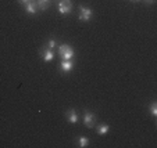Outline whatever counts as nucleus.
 <instances>
[{"label":"nucleus","instance_id":"f257e3e1","mask_svg":"<svg viewBox=\"0 0 157 148\" xmlns=\"http://www.w3.org/2000/svg\"><path fill=\"white\" fill-rule=\"evenodd\" d=\"M59 56L63 60H71L74 57V50L68 45H60L59 46Z\"/></svg>","mask_w":157,"mask_h":148},{"label":"nucleus","instance_id":"f03ea898","mask_svg":"<svg viewBox=\"0 0 157 148\" xmlns=\"http://www.w3.org/2000/svg\"><path fill=\"white\" fill-rule=\"evenodd\" d=\"M72 11V2L71 0H60L59 2V13L61 15L70 14Z\"/></svg>","mask_w":157,"mask_h":148},{"label":"nucleus","instance_id":"7ed1b4c3","mask_svg":"<svg viewBox=\"0 0 157 148\" xmlns=\"http://www.w3.org/2000/svg\"><path fill=\"white\" fill-rule=\"evenodd\" d=\"M96 123V115L93 112H90V111H85L83 112V125H85L88 129L93 128Z\"/></svg>","mask_w":157,"mask_h":148},{"label":"nucleus","instance_id":"20e7f679","mask_svg":"<svg viewBox=\"0 0 157 148\" xmlns=\"http://www.w3.org/2000/svg\"><path fill=\"white\" fill-rule=\"evenodd\" d=\"M93 17V11L90 9L85 6H79V15H78V20L79 21H89Z\"/></svg>","mask_w":157,"mask_h":148},{"label":"nucleus","instance_id":"39448f33","mask_svg":"<svg viewBox=\"0 0 157 148\" xmlns=\"http://www.w3.org/2000/svg\"><path fill=\"white\" fill-rule=\"evenodd\" d=\"M40 57H42V60H43L44 62L53 61V58H54V50H52V49H49V47H46V46H44V47L40 50Z\"/></svg>","mask_w":157,"mask_h":148},{"label":"nucleus","instance_id":"423d86ee","mask_svg":"<svg viewBox=\"0 0 157 148\" xmlns=\"http://www.w3.org/2000/svg\"><path fill=\"white\" fill-rule=\"evenodd\" d=\"M72 68H74V64L71 60H63V62L60 64V71L64 74H68L70 71H72Z\"/></svg>","mask_w":157,"mask_h":148},{"label":"nucleus","instance_id":"0eeeda50","mask_svg":"<svg viewBox=\"0 0 157 148\" xmlns=\"http://www.w3.org/2000/svg\"><path fill=\"white\" fill-rule=\"evenodd\" d=\"M65 118H67V121L70 122V123H77L78 122V114L75 110H68L67 112H65Z\"/></svg>","mask_w":157,"mask_h":148},{"label":"nucleus","instance_id":"6e6552de","mask_svg":"<svg viewBox=\"0 0 157 148\" xmlns=\"http://www.w3.org/2000/svg\"><path fill=\"white\" fill-rule=\"evenodd\" d=\"M50 3H52V0H35V4L38 7V10H42V11L48 10L50 7Z\"/></svg>","mask_w":157,"mask_h":148},{"label":"nucleus","instance_id":"1a4fd4ad","mask_svg":"<svg viewBox=\"0 0 157 148\" xmlns=\"http://www.w3.org/2000/svg\"><path fill=\"white\" fill-rule=\"evenodd\" d=\"M25 11H27L28 14H36V13H38V7H36V4H35V0L28 4H25Z\"/></svg>","mask_w":157,"mask_h":148},{"label":"nucleus","instance_id":"9d476101","mask_svg":"<svg viewBox=\"0 0 157 148\" xmlns=\"http://www.w3.org/2000/svg\"><path fill=\"white\" fill-rule=\"evenodd\" d=\"M110 130V126L109 125H100L98 128V134H100V136H104V134H107Z\"/></svg>","mask_w":157,"mask_h":148},{"label":"nucleus","instance_id":"9b49d317","mask_svg":"<svg viewBox=\"0 0 157 148\" xmlns=\"http://www.w3.org/2000/svg\"><path fill=\"white\" fill-rule=\"evenodd\" d=\"M89 139L88 137H79L78 139V145H79L81 148H83V147H88V144H89Z\"/></svg>","mask_w":157,"mask_h":148},{"label":"nucleus","instance_id":"f8f14e48","mask_svg":"<svg viewBox=\"0 0 157 148\" xmlns=\"http://www.w3.org/2000/svg\"><path fill=\"white\" fill-rule=\"evenodd\" d=\"M150 114H151V116H154V118L157 116V104L156 103H151V105H150Z\"/></svg>","mask_w":157,"mask_h":148},{"label":"nucleus","instance_id":"ddd939ff","mask_svg":"<svg viewBox=\"0 0 157 148\" xmlns=\"http://www.w3.org/2000/svg\"><path fill=\"white\" fill-rule=\"evenodd\" d=\"M56 46H57L56 40H54V39H50V40L48 42V46H46V47H49V49H52V50H54V49H56Z\"/></svg>","mask_w":157,"mask_h":148},{"label":"nucleus","instance_id":"4468645a","mask_svg":"<svg viewBox=\"0 0 157 148\" xmlns=\"http://www.w3.org/2000/svg\"><path fill=\"white\" fill-rule=\"evenodd\" d=\"M31 2H33V0H20V3H21V4H22V6H25V4L31 3Z\"/></svg>","mask_w":157,"mask_h":148},{"label":"nucleus","instance_id":"2eb2a0df","mask_svg":"<svg viewBox=\"0 0 157 148\" xmlns=\"http://www.w3.org/2000/svg\"><path fill=\"white\" fill-rule=\"evenodd\" d=\"M145 3H146V4H153L154 0H145Z\"/></svg>","mask_w":157,"mask_h":148},{"label":"nucleus","instance_id":"dca6fc26","mask_svg":"<svg viewBox=\"0 0 157 148\" xmlns=\"http://www.w3.org/2000/svg\"><path fill=\"white\" fill-rule=\"evenodd\" d=\"M131 2H133V3H138V2H140V0H131Z\"/></svg>","mask_w":157,"mask_h":148},{"label":"nucleus","instance_id":"f3484780","mask_svg":"<svg viewBox=\"0 0 157 148\" xmlns=\"http://www.w3.org/2000/svg\"><path fill=\"white\" fill-rule=\"evenodd\" d=\"M59 2H60V0H59Z\"/></svg>","mask_w":157,"mask_h":148}]
</instances>
